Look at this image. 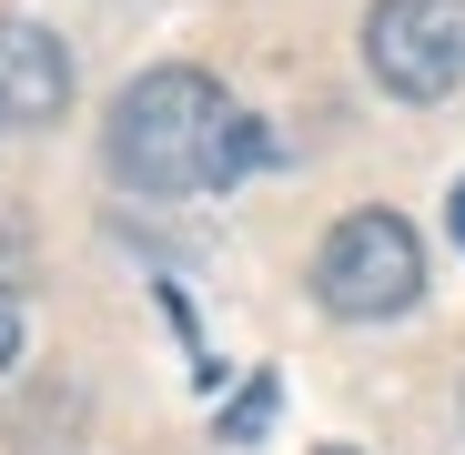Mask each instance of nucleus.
<instances>
[{"mask_svg": "<svg viewBox=\"0 0 465 455\" xmlns=\"http://www.w3.org/2000/svg\"><path fill=\"white\" fill-rule=\"evenodd\" d=\"M71 112V51L41 21H0V122H61Z\"/></svg>", "mask_w": 465, "mask_h": 455, "instance_id": "4", "label": "nucleus"}, {"mask_svg": "<svg viewBox=\"0 0 465 455\" xmlns=\"http://www.w3.org/2000/svg\"><path fill=\"white\" fill-rule=\"evenodd\" d=\"M273 405H283V395H273V374H253V385L223 405V445H253V435L273 425Z\"/></svg>", "mask_w": 465, "mask_h": 455, "instance_id": "5", "label": "nucleus"}, {"mask_svg": "<svg viewBox=\"0 0 465 455\" xmlns=\"http://www.w3.org/2000/svg\"><path fill=\"white\" fill-rule=\"evenodd\" d=\"M314 293L334 303V314H354V324L405 314V303L425 293L415 223H405V213H344L334 233H324V253H314Z\"/></svg>", "mask_w": 465, "mask_h": 455, "instance_id": "2", "label": "nucleus"}, {"mask_svg": "<svg viewBox=\"0 0 465 455\" xmlns=\"http://www.w3.org/2000/svg\"><path fill=\"white\" fill-rule=\"evenodd\" d=\"M253 163H273V132L253 112H232V92L213 82V71H142V82L112 102V173L132 193H223L243 183Z\"/></svg>", "mask_w": 465, "mask_h": 455, "instance_id": "1", "label": "nucleus"}, {"mask_svg": "<svg viewBox=\"0 0 465 455\" xmlns=\"http://www.w3.org/2000/svg\"><path fill=\"white\" fill-rule=\"evenodd\" d=\"M11 354H21V293H0V374H11Z\"/></svg>", "mask_w": 465, "mask_h": 455, "instance_id": "6", "label": "nucleus"}, {"mask_svg": "<svg viewBox=\"0 0 465 455\" xmlns=\"http://www.w3.org/2000/svg\"><path fill=\"white\" fill-rule=\"evenodd\" d=\"M445 223H455V243H465V183H455V203H445Z\"/></svg>", "mask_w": 465, "mask_h": 455, "instance_id": "7", "label": "nucleus"}, {"mask_svg": "<svg viewBox=\"0 0 465 455\" xmlns=\"http://www.w3.org/2000/svg\"><path fill=\"white\" fill-rule=\"evenodd\" d=\"M364 61L395 102H445L465 92V0H374Z\"/></svg>", "mask_w": 465, "mask_h": 455, "instance_id": "3", "label": "nucleus"}, {"mask_svg": "<svg viewBox=\"0 0 465 455\" xmlns=\"http://www.w3.org/2000/svg\"><path fill=\"white\" fill-rule=\"evenodd\" d=\"M334 455H344V445H334Z\"/></svg>", "mask_w": 465, "mask_h": 455, "instance_id": "8", "label": "nucleus"}]
</instances>
